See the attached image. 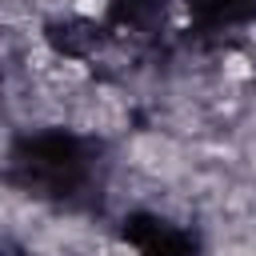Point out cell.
<instances>
[{
	"label": "cell",
	"instance_id": "obj_1",
	"mask_svg": "<svg viewBox=\"0 0 256 256\" xmlns=\"http://www.w3.org/2000/svg\"><path fill=\"white\" fill-rule=\"evenodd\" d=\"M104 8V0H76V12H84V16H96Z\"/></svg>",
	"mask_w": 256,
	"mask_h": 256
}]
</instances>
